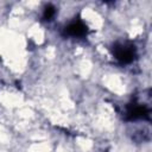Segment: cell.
Returning <instances> with one entry per match:
<instances>
[{
	"instance_id": "obj_1",
	"label": "cell",
	"mask_w": 152,
	"mask_h": 152,
	"mask_svg": "<svg viewBox=\"0 0 152 152\" xmlns=\"http://www.w3.org/2000/svg\"><path fill=\"white\" fill-rule=\"evenodd\" d=\"M112 52L120 64H129L137 57V48L131 42L115 43L112 48Z\"/></svg>"
},
{
	"instance_id": "obj_2",
	"label": "cell",
	"mask_w": 152,
	"mask_h": 152,
	"mask_svg": "<svg viewBox=\"0 0 152 152\" xmlns=\"http://www.w3.org/2000/svg\"><path fill=\"white\" fill-rule=\"evenodd\" d=\"M125 118L129 121H135V120H148L150 119V108L139 102H131L126 107L125 112Z\"/></svg>"
},
{
	"instance_id": "obj_3",
	"label": "cell",
	"mask_w": 152,
	"mask_h": 152,
	"mask_svg": "<svg viewBox=\"0 0 152 152\" xmlns=\"http://www.w3.org/2000/svg\"><path fill=\"white\" fill-rule=\"evenodd\" d=\"M87 32H88V27L82 20H74L70 24H68L63 30L64 36L72 37V38L84 37L87 34Z\"/></svg>"
},
{
	"instance_id": "obj_4",
	"label": "cell",
	"mask_w": 152,
	"mask_h": 152,
	"mask_svg": "<svg viewBox=\"0 0 152 152\" xmlns=\"http://www.w3.org/2000/svg\"><path fill=\"white\" fill-rule=\"evenodd\" d=\"M56 15V8L52 5H48L43 11V19L45 21H50Z\"/></svg>"
}]
</instances>
